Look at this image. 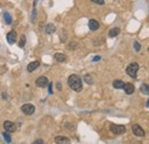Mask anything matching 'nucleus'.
<instances>
[{
	"label": "nucleus",
	"mask_w": 149,
	"mask_h": 144,
	"mask_svg": "<svg viewBox=\"0 0 149 144\" xmlns=\"http://www.w3.org/2000/svg\"><path fill=\"white\" fill-rule=\"evenodd\" d=\"M68 85L71 89H74V91H80L83 89V84H81V79L79 75L77 74H71L68 78Z\"/></svg>",
	"instance_id": "nucleus-1"
},
{
	"label": "nucleus",
	"mask_w": 149,
	"mask_h": 144,
	"mask_svg": "<svg viewBox=\"0 0 149 144\" xmlns=\"http://www.w3.org/2000/svg\"><path fill=\"white\" fill-rule=\"evenodd\" d=\"M110 130H111L113 134H116V135H123V134L126 132V127L123 126V125H115V124H111V125H110Z\"/></svg>",
	"instance_id": "nucleus-2"
},
{
	"label": "nucleus",
	"mask_w": 149,
	"mask_h": 144,
	"mask_svg": "<svg viewBox=\"0 0 149 144\" xmlns=\"http://www.w3.org/2000/svg\"><path fill=\"white\" fill-rule=\"evenodd\" d=\"M139 70V64L138 63H131L130 65L126 68V72L127 74L132 77V78H135L136 77V72Z\"/></svg>",
	"instance_id": "nucleus-3"
},
{
	"label": "nucleus",
	"mask_w": 149,
	"mask_h": 144,
	"mask_svg": "<svg viewBox=\"0 0 149 144\" xmlns=\"http://www.w3.org/2000/svg\"><path fill=\"white\" fill-rule=\"evenodd\" d=\"M22 112L24 113V114H26V116H31V114H33L35 113V111H36V108L32 105V104H30V103H26V104H24V105H22Z\"/></svg>",
	"instance_id": "nucleus-4"
},
{
	"label": "nucleus",
	"mask_w": 149,
	"mask_h": 144,
	"mask_svg": "<svg viewBox=\"0 0 149 144\" xmlns=\"http://www.w3.org/2000/svg\"><path fill=\"white\" fill-rule=\"evenodd\" d=\"M3 128L7 133H14L17 130V125L16 124H13L10 121H5L3 123Z\"/></svg>",
	"instance_id": "nucleus-5"
},
{
	"label": "nucleus",
	"mask_w": 149,
	"mask_h": 144,
	"mask_svg": "<svg viewBox=\"0 0 149 144\" xmlns=\"http://www.w3.org/2000/svg\"><path fill=\"white\" fill-rule=\"evenodd\" d=\"M132 132L135 136H140V137H143L145 136V130L142 129V127L139 126V125H133L132 126Z\"/></svg>",
	"instance_id": "nucleus-6"
},
{
	"label": "nucleus",
	"mask_w": 149,
	"mask_h": 144,
	"mask_svg": "<svg viewBox=\"0 0 149 144\" xmlns=\"http://www.w3.org/2000/svg\"><path fill=\"white\" fill-rule=\"evenodd\" d=\"M48 79L46 78V77H39L37 80H36V85H37L38 87H40V88H45V87H47L48 86Z\"/></svg>",
	"instance_id": "nucleus-7"
},
{
	"label": "nucleus",
	"mask_w": 149,
	"mask_h": 144,
	"mask_svg": "<svg viewBox=\"0 0 149 144\" xmlns=\"http://www.w3.org/2000/svg\"><path fill=\"white\" fill-rule=\"evenodd\" d=\"M123 89L125 90V93H126L127 95H132V94L134 93V90H135V88H134V86H133L132 84H130V82H124Z\"/></svg>",
	"instance_id": "nucleus-8"
},
{
	"label": "nucleus",
	"mask_w": 149,
	"mask_h": 144,
	"mask_svg": "<svg viewBox=\"0 0 149 144\" xmlns=\"http://www.w3.org/2000/svg\"><path fill=\"white\" fill-rule=\"evenodd\" d=\"M56 144H71L70 138H68L67 136H56L55 137Z\"/></svg>",
	"instance_id": "nucleus-9"
},
{
	"label": "nucleus",
	"mask_w": 149,
	"mask_h": 144,
	"mask_svg": "<svg viewBox=\"0 0 149 144\" xmlns=\"http://www.w3.org/2000/svg\"><path fill=\"white\" fill-rule=\"evenodd\" d=\"M16 37H17V35H16L15 31H10V32L7 33V41H8L9 44H14V42H16V40H17Z\"/></svg>",
	"instance_id": "nucleus-10"
},
{
	"label": "nucleus",
	"mask_w": 149,
	"mask_h": 144,
	"mask_svg": "<svg viewBox=\"0 0 149 144\" xmlns=\"http://www.w3.org/2000/svg\"><path fill=\"white\" fill-rule=\"evenodd\" d=\"M88 26H90V29H91L92 31H96V30L100 28V24H99L97 21H95L94 18H92V19L88 21Z\"/></svg>",
	"instance_id": "nucleus-11"
},
{
	"label": "nucleus",
	"mask_w": 149,
	"mask_h": 144,
	"mask_svg": "<svg viewBox=\"0 0 149 144\" xmlns=\"http://www.w3.org/2000/svg\"><path fill=\"white\" fill-rule=\"evenodd\" d=\"M39 66V62L38 61H35V62H31L29 65H28V71L29 72H33Z\"/></svg>",
	"instance_id": "nucleus-12"
},
{
	"label": "nucleus",
	"mask_w": 149,
	"mask_h": 144,
	"mask_svg": "<svg viewBox=\"0 0 149 144\" xmlns=\"http://www.w3.org/2000/svg\"><path fill=\"white\" fill-rule=\"evenodd\" d=\"M54 58H55L57 62H64L67 60V56L64 54H62V53H56L54 55Z\"/></svg>",
	"instance_id": "nucleus-13"
},
{
	"label": "nucleus",
	"mask_w": 149,
	"mask_h": 144,
	"mask_svg": "<svg viewBox=\"0 0 149 144\" xmlns=\"http://www.w3.org/2000/svg\"><path fill=\"white\" fill-rule=\"evenodd\" d=\"M119 32H120V30L118 29V28H113V29H110V31H109V37L110 38H115L116 36H118L119 35Z\"/></svg>",
	"instance_id": "nucleus-14"
},
{
	"label": "nucleus",
	"mask_w": 149,
	"mask_h": 144,
	"mask_svg": "<svg viewBox=\"0 0 149 144\" xmlns=\"http://www.w3.org/2000/svg\"><path fill=\"white\" fill-rule=\"evenodd\" d=\"M55 32V25L54 24H47L46 26V33L47 35H52Z\"/></svg>",
	"instance_id": "nucleus-15"
},
{
	"label": "nucleus",
	"mask_w": 149,
	"mask_h": 144,
	"mask_svg": "<svg viewBox=\"0 0 149 144\" xmlns=\"http://www.w3.org/2000/svg\"><path fill=\"white\" fill-rule=\"evenodd\" d=\"M112 85H113V87H115L116 89H122L123 86H124V82H123L122 80H115V81L112 82Z\"/></svg>",
	"instance_id": "nucleus-16"
},
{
	"label": "nucleus",
	"mask_w": 149,
	"mask_h": 144,
	"mask_svg": "<svg viewBox=\"0 0 149 144\" xmlns=\"http://www.w3.org/2000/svg\"><path fill=\"white\" fill-rule=\"evenodd\" d=\"M141 93L142 94H145V95H148L149 94V89H148V85L147 84H143V85H141Z\"/></svg>",
	"instance_id": "nucleus-17"
},
{
	"label": "nucleus",
	"mask_w": 149,
	"mask_h": 144,
	"mask_svg": "<svg viewBox=\"0 0 149 144\" xmlns=\"http://www.w3.org/2000/svg\"><path fill=\"white\" fill-rule=\"evenodd\" d=\"M3 18H5L6 24H12V16L9 15V13H5L3 14Z\"/></svg>",
	"instance_id": "nucleus-18"
},
{
	"label": "nucleus",
	"mask_w": 149,
	"mask_h": 144,
	"mask_svg": "<svg viewBox=\"0 0 149 144\" xmlns=\"http://www.w3.org/2000/svg\"><path fill=\"white\" fill-rule=\"evenodd\" d=\"M2 136H3V138H5V141H6L7 143H10V142H12V138H10V136H9V134H8L7 132H3V133H2Z\"/></svg>",
	"instance_id": "nucleus-19"
},
{
	"label": "nucleus",
	"mask_w": 149,
	"mask_h": 144,
	"mask_svg": "<svg viewBox=\"0 0 149 144\" xmlns=\"http://www.w3.org/2000/svg\"><path fill=\"white\" fill-rule=\"evenodd\" d=\"M25 41H26V39H25V36H21V41H19V46L21 48H23L24 47V45H25Z\"/></svg>",
	"instance_id": "nucleus-20"
},
{
	"label": "nucleus",
	"mask_w": 149,
	"mask_h": 144,
	"mask_svg": "<svg viewBox=\"0 0 149 144\" xmlns=\"http://www.w3.org/2000/svg\"><path fill=\"white\" fill-rule=\"evenodd\" d=\"M84 80H85L87 84H90V85L93 82V80H92V78H91V75H90V74H85V77H84Z\"/></svg>",
	"instance_id": "nucleus-21"
},
{
	"label": "nucleus",
	"mask_w": 149,
	"mask_h": 144,
	"mask_svg": "<svg viewBox=\"0 0 149 144\" xmlns=\"http://www.w3.org/2000/svg\"><path fill=\"white\" fill-rule=\"evenodd\" d=\"M78 47V44L77 42H71L69 46H68V49H71V51H74V49H76Z\"/></svg>",
	"instance_id": "nucleus-22"
},
{
	"label": "nucleus",
	"mask_w": 149,
	"mask_h": 144,
	"mask_svg": "<svg viewBox=\"0 0 149 144\" xmlns=\"http://www.w3.org/2000/svg\"><path fill=\"white\" fill-rule=\"evenodd\" d=\"M133 46H134V48H135V51H136V52H139V51H140V48H141L140 44H139V42H136V41H134Z\"/></svg>",
	"instance_id": "nucleus-23"
},
{
	"label": "nucleus",
	"mask_w": 149,
	"mask_h": 144,
	"mask_svg": "<svg viewBox=\"0 0 149 144\" xmlns=\"http://www.w3.org/2000/svg\"><path fill=\"white\" fill-rule=\"evenodd\" d=\"M60 40H61V42H64L67 40V33L65 32H63V36L62 37L60 36Z\"/></svg>",
	"instance_id": "nucleus-24"
},
{
	"label": "nucleus",
	"mask_w": 149,
	"mask_h": 144,
	"mask_svg": "<svg viewBox=\"0 0 149 144\" xmlns=\"http://www.w3.org/2000/svg\"><path fill=\"white\" fill-rule=\"evenodd\" d=\"M93 1L94 3H97V5H103L104 3V0H91Z\"/></svg>",
	"instance_id": "nucleus-25"
},
{
	"label": "nucleus",
	"mask_w": 149,
	"mask_h": 144,
	"mask_svg": "<svg viewBox=\"0 0 149 144\" xmlns=\"http://www.w3.org/2000/svg\"><path fill=\"white\" fill-rule=\"evenodd\" d=\"M36 16H37V13H36V9H33V13H32V22H36Z\"/></svg>",
	"instance_id": "nucleus-26"
},
{
	"label": "nucleus",
	"mask_w": 149,
	"mask_h": 144,
	"mask_svg": "<svg viewBox=\"0 0 149 144\" xmlns=\"http://www.w3.org/2000/svg\"><path fill=\"white\" fill-rule=\"evenodd\" d=\"M33 144H44V142H42V140L38 138V140H36V141L33 142Z\"/></svg>",
	"instance_id": "nucleus-27"
},
{
	"label": "nucleus",
	"mask_w": 149,
	"mask_h": 144,
	"mask_svg": "<svg viewBox=\"0 0 149 144\" xmlns=\"http://www.w3.org/2000/svg\"><path fill=\"white\" fill-rule=\"evenodd\" d=\"M56 88H57V90L62 89V85H61V82H56Z\"/></svg>",
	"instance_id": "nucleus-28"
},
{
	"label": "nucleus",
	"mask_w": 149,
	"mask_h": 144,
	"mask_svg": "<svg viewBox=\"0 0 149 144\" xmlns=\"http://www.w3.org/2000/svg\"><path fill=\"white\" fill-rule=\"evenodd\" d=\"M48 87H49V94H53V89H52V84H48Z\"/></svg>",
	"instance_id": "nucleus-29"
},
{
	"label": "nucleus",
	"mask_w": 149,
	"mask_h": 144,
	"mask_svg": "<svg viewBox=\"0 0 149 144\" xmlns=\"http://www.w3.org/2000/svg\"><path fill=\"white\" fill-rule=\"evenodd\" d=\"M2 98L3 100H7V94L6 93H2Z\"/></svg>",
	"instance_id": "nucleus-30"
},
{
	"label": "nucleus",
	"mask_w": 149,
	"mask_h": 144,
	"mask_svg": "<svg viewBox=\"0 0 149 144\" xmlns=\"http://www.w3.org/2000/svg\"><path fill=\"white\" fill-rule=\"evenodd\" d=\"M100 58H101V57H100V56H96V57H94V60H93V61H99V60H100Z\"/></svg>",
	"instance_id": "nucleus-31"
}]
</instances>
